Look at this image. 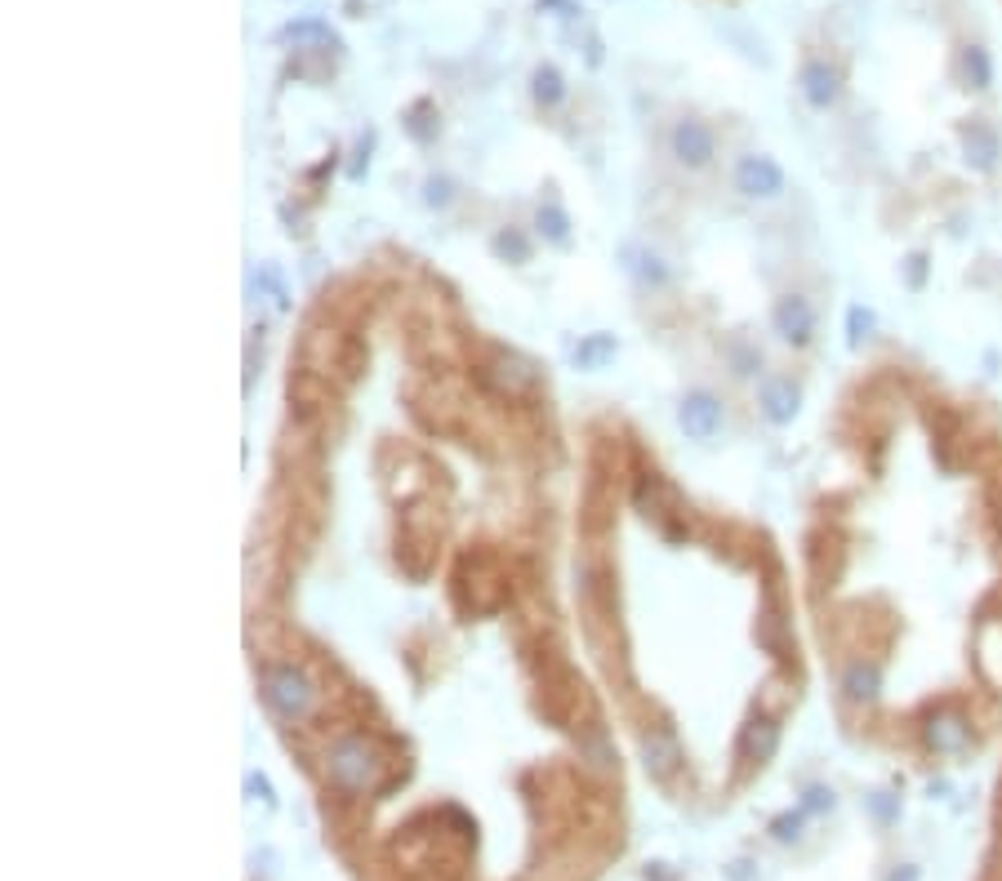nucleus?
I'll use <instances>...</instances> for the list:
<instances>
[{
    "label": "nucleus",
    "instance_id": "21",
    "mask_svg": "<svg viewBox=\"0 0 1002 881\" xmlns=\"http://www.w3.org/2000/svg\"><path fill=\"white\" fill-rule=\"evenodd\" d=\"M833 806H838V797H833V789H825V783L806 789V797H802V810H806V815H825V810H833Z\"/></svg>",
    "mask_w": 1002,
    "mask_h": 881
},
{
    "label": "nucleus",
    "instance_id": "11",
    "mask_svg": "<svg viewBox=\"0 0 1002 881\" xmlns=\"http://www.w3.org/2000/svg\"><path fill=\"white\" fill-rule=\"evenodd\" d=\"M882 691V668L878 663H865V659H855L846 672H842V695L851 704H874Z\"/></svg>",
    "mask_w": 1002,
    "mask_h": 881
},
{
    "label": "nucleus",
    "instance_id": "2",
    "mask_svg": "<svg viewBox=\"0 0 1002 881\" xmlns=\"http://www.w3.org/2000/svg\"><path fill=\"white\" fill-rule=\"evenodd\" d=\"M263 704L281 717V721H304L317 704V685L308 681L304 668L295 663H276V668H263Z\"/></svg>",
    "mask_w": 1002,
    "mask_h": 881
},
{
    "label": "nucleus",
    "instance_id": "15",
    "mask_svg": "<svg viewBox=\"0 0 1002 881\" xmlns=\"http://www.w3.org/2000/svg\"><path fill=\"white\" fill-rule=\"evenodd\" d=\"M576 361H580L584 370H602L606 361H615V338H610V334H589V338L580 343Z\"/></svg>",
    "mask_w": 1002,
    "mask_h": 881
},
{
    "label": "nucleus",
    "instance_id": "22",
    "mask_svg": "<svg viewBox=\"0 0 1002 881\" xmlns=\"http://www.w3.org/2000/svg\"><path fill=\"white\" fill-rule=\"evenodd\" d=\"M846 325H851V343H861V338L874 330V312H865V308H851Z\"/></svg>",
    "mask_w": 1002,
    "mask_h": 881
},
{
    "label": "nucleus",
    "instance_id": "4",
    "mask_svg": "<svg viewBox=\"0 0 1002 881\" xmlns=\"http://www.w3.org/2000/svg\"><path fill=\"white\" fill-rule=\"evenodd\" d=\"M486 379L504 392V397H527V392L540 387V370L527 361V357H517V352H495L491 365H486Z\"/></svg>",
    "mask_w": 1002,
    "mask_h": 881
},
{
    "label": "nucleus",
    "instance_id": "25",
    "mask_svg": "<svg viewBox=\"0 0 1002 881\" xmlns=\"http://www.w3.org/2000/svg\"><path fill=\"white\" fill-rule=\"evenodd\" d=\"M887 881H923V868H918V864H895V868L887 872Z\"/></svg>",
    "mask_w": 1002,
    "mask_h": 881
},
{
    "label": "nucleus",
    "instance_id": "16",
    "mask_svg": "<svg viewBox=\"0 0 1002 881\" xmlns=\"http://www.w3.org/2000/svg\"><path fill=\"white\" fill-rule=\"evenodd\" d=\"M535 227L553 240V245H566L570 240V219L557 210V206H540V214H535Z\"/></svg>",
    "mask_w": 1002,
    "mask_h": 881
},
{
    "label": "nucleus",
    "instance_id": "12",
    "mask_svg": "<svg viewBox=\"0 0 1002 881\" xmlns=\"http://www.w3.org/2000/svg\"><path fill=\"white\" fill-rule=\"evenodd\" d=\"M802 98L811 108H833L838 103V72L829 63H806L802 67Z\"/></svg>",
    "mask_w": 1002,
    "mask_h": 881
},
{
    "label": "nucleus",
    "instance_id": "19",
    "mask_svg": "<svg viewBox=\"0 0 1002 881\" xmlns=\"http://www.w3.org/2000/svg\"><path fill=\"white\" fill-rule=\"evenodd\" d=\"M963 72H967V80H972V89H985L989 85V59H985V49H967L963 54Z\"/></svg>",
    "mask_w": 1002,
    "mask_h": 881
},
{
    "label": "nucleus",
    "instance_id": "3",
    "mask_svg": "<svg viewBox=\"0 0 1002 881\" xmlns=\"http://www.w3.org/2000/svg\"><path fill=\"white\" fill-rule=\"evenodd\" d=\"M923 740H927V748L940 753V757H958V753H967V744H972V721H967L958 708H940V712L927 717Z\"/></svg>",
    "mask_w": 1002,
    "mask_h": 881
},
{
    "label": "nucleus",
    "instance_id": "27",
    "mask_svg": "<svg viewBox=\"0 0 1002 881\" xmlns=\"http://www.w3.org/2000/svg\"><path fill=\"white\" fill-rule=\"evenodd\" d=\"M246 789H250V793H259L263 802H272V789H268V779H259V774H250V779H246Z\"/></svg>",
    "mask_w": 1002,
    "mask_h": 881
},
{
    "label": "nucleus",
    "instance_id": "18",
    "mask_svg": "<svg viewBox=\"0 0 1002 881\" xmlns=\"http://www.w3.org/2000/svg\"><path fill=\"white\" fill-rule=\"evenodd\" d=\"M495 255L512 259V263H527L531 259V245H527V236H521V232H499L495 236Z\"/></svg>",
    "mask_w": 1002,
    "mask_h": 881
},
{
    "label": "nucleus",
    "instance_id": "8",
    "mask_svg": "<svg viewBox=\"0 0 1002 881\" xmlns=\"http://www.w3.org/2000/svg\"><path fill=\"white\" fill-rule=\"evenodd\" d=\"M771 321H776V334L784 343H793V348H802V343H811V334H816V312H811V303L802 294H784L771 312Z\"/></svg>",
    "mask_w": 1002,
    "mask_h": 881
},
{
    "label": "nucleus",
    "instance_id": "5",
    "mask_svg": "<svg viewBox=\"0 0 1002 881\" xmlns=\"http://www.w3.org/2000/svg\"><path fill=\"white\" fill-rule=\"evenodd\" d=\"M735 187L753 201H771V196L784 191V170L771 157H744L735 165Z\"/></svg>",
    "mask_w": 1002,
    "mask_h": 881
},
{
    "label": "nucleus",
    "instance_id": "13",
    "mask_svg": "<svg viewBox=\"0 0 1002 881\" xmlns=\"http://www.w3.org/2000/svg\"><path fill=\"white\" fill-rule=\"evenodd\" d=\"M776 748H780V725H776L771 717H757V721L744 725V757H749V761H757V766L771 761Z\"/></svg>",
    "mask_w": 1002,
    "mask_h": 881
},
{
    "label": "nucleus",
    "instance_id": "9",
    "mask_svg": "<svg viewBox=\"0 0 1002 881\" xmlns=\"http://www.w3.org/2000/svg\"><path fill=\"white\" fill-rule=\"evenodd\" d=\"M668 147H673V157L691 170H704L713 161V134L700 121H678L673 134H668Z\"/></svg>",
    "mask_w": 1002,
    "mask_h": 881
},
{
    "label": "nucleus",
    "instance_id": "26",
    "mask_svg": "<svg viewBox=\"0 0 1002 881\" xmlns=\"http://www.w3.org/2000/svg\"><path fill=\"white\" fill-rule=\"evenodd\" d=\"M428 201H433V206H446V201H450V183H428Z\"/></svg>",
    "mask_w": 1002,
    "mask_h": 881
},
{
    "label": "nucleus",
    "instance_id": "7",
    "mask_svg": "<svg viewBox=\"0 0 1002 881\" xmlns=\"http://www.w3.org/2000/svg\"><path fill=\"white\" fill-rule=\"evenodd\" d=\"M642 761H646V774L651 779H673V770L682 766V744L673 725H655L646 740H642Z\"/></svg>",
    "mask_w": 1002,
    "mask_h": 881
},
{
    "label": "nucleus",
    "instance_id": "24",
    "mask_svg": "<svg viewBox=\"0 0 1002 881\" xmlns=\"http://www.w3.org/2000/svg\"><path fill=\"white\" fill-rule=\"evenodd\" d=\"M874 810H878V819H882V823H891V819L900 815V806H895L887 793H874Z\"/></svg>",
    "mask_w": 1002,
    "mask_h": 881
},
{
    "label": "nucleus",
    "instance_id": "6",
    "mask_svg": "<svg viewBox=\"0 0 1002 881\" xmlns=\"http://www.w3.org/2000/svg\"><path fill=\"white\" fill-rule=\"evenodd\" d=\"M678 423L691 440H713L722 432V401L708 397V392H691V397L678 406Z\"/></svg>",
    "mask_w": 1002,
    "mask_h": 881
},
{
    "label": "nucleus",
    "instance_id": "1",
    "mask_svg": "<svg viewBox=\"0 0 1002 881\" xmlns=\"http://www.w3.org/2000/svg\"><path fill=\"white\" fill-rule=\"evenodd\" d=\"M384 774H388V757L370 734H357V730L339 734V740L330 744V753H325V779L348 797L374 793L379 783H384Z\"/></svg>",
    "mask_w": 1002,
    "mask_h": 881
},
{
    "label": "nucleus",
    "instance_id": "23",
    "mask_svg": "<svg viewBox=\"0 0 1002 881\" xmlns=\"http://www.w3.org/2000/svg\"><path fill=\"white\" fill-rule=\"evenodd\" d=\"M638 263H642V268H638V272H642V281H655V285H664V281H668V272H664V263H659L655 255H638Z\"/></svg>",
    "mask_w": 1002,
    "mask_h": 881
},
{
    "label": "nucleus",
    "instance_id": "20",
    "mask_svg": "<svg viewBox=\"0 0 1002 881\" xmlns=\"http://www.w3.org/2000/svg\"><path fill=\"white\" fill-rule=\"evenodd\" d=\"M802 823H806V810H789V815L771 819L776 842H797V837H802Z\"/></svg>",
    "mask_w": 1002,
    "mask_h": 881
},
{
    "label": "nucleus",
    "instance_id": "14",
    "mask_svg": "<svg viewBox=\"0 0 1002 881\" xmlns=\"http://www.w3.org/2000/svg\"><path fill=\"white\" fill-rule=\"evenodd\" d=\"M963 152H967V161H972L976 170H993V161H998V134H993L989 125L963 129Z\"/></svg>",
    "mask_w": 1002,
    "mask_h": 881
},
{
    "label": "nucleus",
    "instance_id": "17",
    "mask_svg": "<svg viewBox=\"0 0 1002 881\" xmlns=\"http://www.w3.org/2000/svg\"><path fill=\"white\" fill-rule=\"evenodd\" d=\"M535 98H540L544 108H557L561 98H566V85H561V76H557L553 67H540V72H535Z\"/></svg>",
    "mask_w": 1002,
    "mask_h": 881
},
{
    "label": "nucleus",
    "instance_id": "10",
    "mask_svg": "<svg viewBox=\"0 0 1002 881\" xmlns=\"http://www.w3.org/2000/svg\"><path fill=\"white\" fill-rule=\"evenodd\" d=\"M757 406H762V414H767L771 423H793L797 419V406H802V392H797V383L793 379H767L762 383V392H757Z\"/></svg>",
    "mask_w": 1002,
    "mask_h": 881
}]
</instances>
